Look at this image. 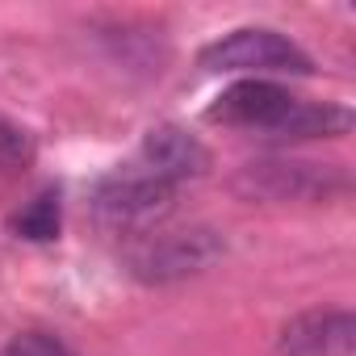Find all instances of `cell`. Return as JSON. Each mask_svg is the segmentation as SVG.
I'll use <instances>...</instances> for the list:
<instances>
[{"mask_svg":"<svg viewBox=\"0 0 356 356\" xmlns=\"http://www.w3.org/2000/svg\"><path fill=\"white\" fill-rule=\"evenodd\" d=\"M138 163L181 189L185 181H193V176H202L210 168V151L181 126H155V130H147V138L138 147Z\"/></svg>","mask_w":356,"mask_h":356,"instance_id":"6","label":"cell"},{"mask_svg":"<svg viewBox=\"0 0 356 356\" xmlns=\"http://www.w3.org/2000/svg\"><path fill=\"white\" fill-rule=\"evenodd\" d=\"M172 202H176V185L155 176L151 168H143L138 159L109 172L92 193V210L101 227L118 235H151L168 218Z\"/></svg>","mask_w":356,"mask_h":356,"instance_id":"1","label":"cell"},{"mask_svg":"<svg viewBox=\"0 0 356 356\" xmlns=\"http://www.w3.org/2000/svg\"><path fill=\"white\" fill-rule=\"evenodd\" d=\"M0 356H67V348L47 331H22V335L9 339V348Z\"/></svg>","mask_w":356,"mask_h":356,"instance_id":"9","label":"cell"},{"mask_svg":"<svg viewBox=\"0 0 356 356\" xmlns=\"http://www.w3.org/2000/svg\"><path fill=\"white\" fill-rule=\"evenodd\" d=\"M298 105L302 101L273 80H239L210 105V122L239 126V130H264L273 138H285Z\"/></svg>","mask_w":356,"mask_h":356,"instance_id":"4","label":"cell"},{"mask_svg":"<svg viewBox=\"0 0 356 356\" xmlns=\"http://www.w3.org/2000/svg\"><path fill=\"white\" fill-rule=\"evenodd\" d=\"M202 67L206 72H239L248 80H264V76H310L314 63L310 55L289 42L285 34L277 30H260V26H243V30H231L227 38L210 42L202 51Z\"/></svg>","mask_w":356,"mask_h":356,"instance_id":"2","label":"cell"},{"mask_svg":"<svg viewBox=\"0 0 356 356\" xmlns=\"http://www.w3.org/2000/svg\"><path fill=\"white\" fill-rule=\"evenodd\" d=\"M227 252L222 235L210 227H185V231H151L143 235V243L130 252V273L138 281L163 285L176 277H193L202 268H210L218 256Z\"/></svg>","mask_w":356,"mask_h":356,"instance_id":"3","label":"cell"},{"mask_svg":"<svg viewBox=\"0 0 356 356\" xmlns=\"http://www.w3.org/2000/svg\"><path fill=\"white\" fill-rule=\"evenodd\" d=\"M356 318L348 310H306L277 335V356H352Z\"/></svg>","mask_w":356,"mask_h":356,"instance_id":"5","label":"cell"},{"mask_svg":"<svg viewBox=\"0 0 356 356\" xmlns=\"http://www.w3.org/2000/svg\"><path fill=\"white\" fill-rule=\"evenodd\" d=\"M13 231L30 243H47L59 235V189H42L30 206L13 214Z\"/></svg>","mask_w":356,"mask_h":356,"instance_id":"8","label":"cell"},{"mask_svg":"<svg viewBox=\"0 0 356 356\" xmlns=\"http://www.w3.org/2000/svg\"><path fill=\"white\" fill-rule=\"evenodd\" d=\"M252 197H323L327 193V168L318 163H289V159H264L248 163L243 181Z\"/></svg>","mask_w":356,"mask_h":356,"instance_id":"7","label":"cell"},{"mask_svg":"<svg viewBox=\"0 0 356 356\" xmlns=\"http://www.w3.org/2000/svg\"><path fill=\"white\" fill-rule=\"evenodd\" d=\"M26 159H30V138H26L17 126L0 122V168H17V163H26Z\"/></svg>","mask_w":356,"mask_h":356,"instance_id":"10","label":"cell"}]
</instances>
